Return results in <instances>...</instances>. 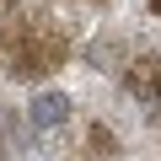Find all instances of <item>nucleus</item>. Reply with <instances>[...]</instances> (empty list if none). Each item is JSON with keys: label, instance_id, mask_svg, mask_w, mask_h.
<instances>
[{"label": "nucleus", "instance_id": "obj_1", "mask_svg": "<svg viewBox=\"0 0 161 161\" xmlns=\"http://www.w3.org/2000/svg\"><path fill=\"white\" fill-rule=\"evenodd\" d=\"M27 124L32 129H59V124H70V97L64 92H38L32 102H27Z\"/></svg>", "mask_w": 161, "mask_h": 161}, {"label": "nucleus", "instance_id": "obj_2", "mask_svg": "<svg viewBox=\"0 0 161 161\" xmlns=\"http://www.w3.org/2000/svg\"><path fill=\"white\" fill-rule=\"evenodd\" d=\"M129 92L140 97V102H161V59H134L129 64Z\"/></svg>", "mask_w": 161, "mask_h": 161}, {"label": "nucleus", "instance_id": "obj_3", "mask_svg": "<svg viewBox=\"0 0 161 161\" xmlns=\"http://www.w3.org/2000/svg\"><path fill=\"white\" fill-rule=\"evenodd\" d=\"M150 11H156V16H161V0H150Z\"/></svg>", "mask_w": 161, "mask_h": 161}]
</instances>
